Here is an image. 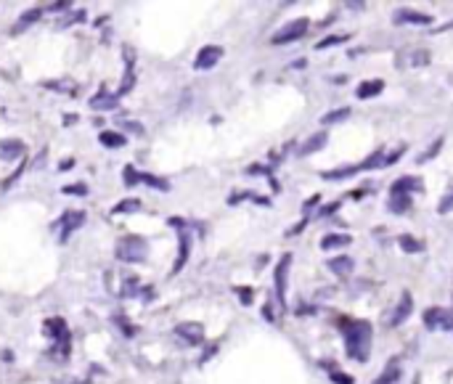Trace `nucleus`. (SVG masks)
I'll list each match as a JSON object with an SVG mask.
<instances>
[{"instance_id": "f257e3e1", "label": "nucleus", "mask_w": 453, "mask_h": 384, "mask_svg": "<svg viewBox=\"0 0 453 384\" xmlns=\"http://www.w3.org/2000/svg\"><path fill=\"white\" fill-rule=\"evenodd\" d=\"M339 332L345 337V350L350 355L352 361H366L369 358V350H371V323L369 321H358V318H345L339 321Z\"/></svg>"}, {"instance_id": "f03ea898", "label": "nucleus", "mask_w": 453, "mask_h": 384, "mask_svg": "<svg viewBox=\"0 0 453 384\" xmlns=\"http://www.w3.org/2000/svg\"><path fill=\"white\" fill-rule=\"evenodd\" d=\"M43 332L53 339V355L56 358H69V348H72V337H69L67 321L64 318H48Z\"/></svg>"}, {"instance_id": "7ed1b4c3", "label": "nucleus", "mask_w": 453, "mask_h": 384, "mask_svg": "<svg viewBox=\"0 0 453 384\" xmlns=\"http://www.w3.org/2000/svg\"><path fill=\"white\" fill-rule=\"evenodd\" d=\"M149 255V244L141 236H122L117 242V260L122 262H143Z\"/></svg>"}, {"instance_id": "20e7f679", "label": "nucleus", "mask_w": 453, "mask_h": 384, "mask_svg": "<svg viewBox=\"0 0 453 384\" xmlns=\"http://www.w3.org/2000/svg\"><path fill=\"white\" fill-rule=\"evenodd\" d=\"M308 27H310V21L302 17V19H294V21H289V24H284L276 35L270 37V43L273 45H286V43H294V40H300V37H305V32H308Z\"/></svg>"}, {"instance_id": "39448f33", "label": "nucleus", "mask_w": 453, "mask_h": 384, "mask_svg": "<svg viewBox=\"0 0 453 384\" xmlns=\"http://www.w3.org/2000/svg\"><path fill=\"white\" fill-rule=\"evenodd\" d=\"M424 326L427 329H440V332H453V313L443 310V308H430L424 313Z\"/></svg>"}, {"instance_id": "423d86ee", "label": "nucleus", "mask_w": 453, "mask_h": 384, "mask_svg": "<svg viewBox=\"0 0 453 384\" xmlns=\"http://www.w3.org/2000/svg\"><path fill=\"white\" fill-rule=\"evenodd\" d=\"M85 220H88V215L83 210H67L61 215V220H59L61 223V244H67L69 236L85 226Z\"/></svg>"}, {"instance_id": "0eeeda50", "label": "nucleus", "mask_w": 453, "mask_h": 384, "mask_svg": "<svg viewBox=\"0 0 453 384\" xmlns=\"http://www.w3.org/2000/svg\"><path fill=\"white\" fill-rule=\"evenodd\" d=\"M398 70H419V67H427L430 64V51H424V48H419V51H403L398 53Z\"/></svg>"}, {"instance_id": "6e6552de", "label": "nucleus", "mask_w": 453, "mask_h": 384, "mask_svg": "<svg viewBox=\"0 0 453 384\" xmlns=\"http://www.w3.org/2000/svg\"><path fill=\"white\" fill-rule=\"evenodd\" d=\"M220 58H223V48H220V45H204V48L197 53V58H194V70H199V72L212 70Z\"/></svg>"}, {"instance_id": "1a4fd4ad", "label": "nucleus", "mask_w": 453, "mask_h": 384, "mask_svg": "<svg viewBox=\"0 0 453 384\" xmlns=\"http://www.w3.org/2000/svg\"><path fill=\"white\" fill-rule=\"evenodd\" d=\"M289 262H292V255H284L279 265H276V273H273V281H276V297L281 305H286V276H289Z\"/></svg>"}, {"instance_id": "9d476101", "label": "nucleus", "mask_w": 453, "mask_h": 384, "mask_svg": "<svg viewBox=\"0 0 453 384\" xmlns=\"http://www.w3.org/2000/svg\"><path fill=\"white\" fill-rule=\"evenodd\" d=\"M175 337L185 342V345H201V339H204V329H201V323H178L175 326Z\"/></svg>"}, {"instance_id": "9b49d317", "label": "nucleus", "mask_w": 453, "mask_h": 384, "mask_svg": "<svg viewBox=\"0 0 453 384\" xmlns=\"http://www.w3.org/2000/svg\"><path fill=\"white\" fill-rule=\"evenodd\" d=\"M411 310H414V297H411L408 292H403L401 302L395 305V310L390 315V326H401V323H405V318L411 315Z\"/></svg>"}, {"instance_id": "f8f14e48", "label": "nucleus", "mask_w": 453, "mask_h": 384, "mask_svg": "<svg viewBox=\"0 0 453 384\" xmlns=\"http://www.w3.org/2000/svg\"><path fill=\"white\" fill-rule=\"evenodd\" d=\"M178 244H181V249H178V257H175V265H172V276L175 273H181L185 268V262H188V252H191V236L185 233V228H178Z\"/></svg>"}, {"instance_id": "ddd939ff", "label": "nucleus", "mask_w": 453, "mask_h": 384, "mask_svg": "<svg viewBox=\"0 0 453 384\" xmlns=\"http://www.w3.org/2000/svg\"><path fill=\"white\" fill-rule=\"evenodd\" d=\"M421 189H424V186H421V180L416 175H403V178H398V180L392 183L390 193H405V196H411L414 191H421Z\"/></svg>"}, {"instance_id": "4468645a", "label": "nucleus", "mask_w": 453, "mask_h": 384, "mask_svg": "<svg viewBox=\"0 0 453 384\" xmlns=\"http://www.w3.org/2000/svg\"><path fill=\"white\" fill-rule=\"evenodd\" d=\"M392 21H395V24H419V27H427V24H432V17H430V14H419V11L401 8Z\"/></svg>"}, {"instance_id": "2eb2a0df", "label": "nucleus", "mask_w": 453, "mask_h": 384, "mask_svg": "<svg viewBox=\"0 0 453 384\" xmlns=\"http://www.w3.org/2000/svg\"><path fill=\"white\" fill-rule=\"evenodd\" d=\"M24 157V143L17 138H8V140H0V159H8V162H14V159H21Z\"/></svg>"}, {"instance_id": "dca6fc26", "label": "nucleus", "mask_w": 453, "mask_h": 384, "mask_svg": "<svg viewBox=\"0 0 453 384\" xmlns=\"http://www.w3.org/2000/svg\"><path fill=\"white\" fill-rule=\"evenodd\" d=\"M88 104H90V109H96V111H112V109H117L119 106V98H117V93H99V96H93Z\"/></svg>"}, {"instance_id": "f3484780", "label": "nucleus", "mask_w": 453, "mask_h": 384, "mask_svg": "<svg viewBox=\"0 0 453 384\" xmlns=\"http://www.w3.org/2000/svg\"><path fill=\"white\" fill-rule=\"evenodd\" d=\"M385 90V83L382 80H363L361 85L355 87V96L361 98V101H366V98H374V96H379Z\"/></svg>"}, {"instance_id": "a211bd4d", "label": "nucleus", "mask_w": 453, "mask_h": 384, "mask_svg": "<svg viewBox=\"0 0 453 384\" xmlns=\"http://www.w3.org/2000/svg\"><path fill=\"white\" fill-rule=\"evenodd\" d=\"M352 244V239L348 236V233H326L323 239H321V249H342V246Z\"/></svg>"}, {"instance_id": "6ab92c4d", "label": "nucleus", "mask_w": 453, "mask_h": 384, "mask_svg": "<svg viewBox=\"0 0 453 384\" xmlns=\"http://www.w3.org/2000/svg\"><path fill=\"white\" fill-rule=\"evenodd\" d=\"M40 17H43V8H30L27 14H21V17L17 19V24H14V35L24 32V30H30Z\"/></svg>"}, {"instance_id": "aec40b11", "label": "nucleus", "mask_w": 453, "mask_h": 384, "mask_svg": "<svg viewBox=\"0 0 453 384\" xmlns=\"http://www.w3.org/2000/svg\"><path fill=\"white\" fill-rule=\"evenodd\" d=\"M326 265H329V270H332L334 276H339V279H345V276H350L352 273V260L350 257H332Z\"/></svg>"}, {"instance_id": "412c9836", "label": "nucleus", "mask_w": 453, "mask_h": 384, "mask_svg": "<svg viewBox=\"0 0 453 384\" xmlns=\"http://www.w3.org/2000/svg\"><path fill=\"white\" fill-rule=\"evenodd\" d=\"M408 207H411V196H405V193H390L387 210L392 212V215H403V212H408Z\"/></svg>"}, {"instance_id": "4be33fe9", "label": "nucleus", "mask_w": 453, "mask_h": 384, "mask_svg": "<svg viewBox=\"0 0 453 384\" xmlns=\"http://www.w3.org/2000/svg\"><path fill=\"white\" fill-rule=\"evenodd\" d=\"M326 138H329L326 133H316V136H310V138H308L300 146V154H302V157H308V154H313V151L323 149V146H326Z\"/></svg>"}, {"instance_id": "5701e85b", "label": "nucleus", "mask_w": 453, "mask_h": 384, "mask_svg": "<svg viewBox=\"0 0 453 384\" xmlns=\"http://www.w3.org/2000/svg\"><path fill=\"white\" fill-rule=\"evenodd\" d=\"M101 146H106V149H122L125 143H128V138L122 136V133H114V130H103L99 136Z\"/></svg>"}, {"instance_id": "b1692460", "label": "nucleus", "mask_w": 453, "mask_h": 384, "mask_svg": "<svg viewBox=\"0 0 453 384\" xmlns=\"http://www.w3.org/2000/svg\"><path fill=\"white\" fill-rule=\"evenodd\" d=\"M355 173H361L358 164H352V167L348 164V167H339V170H326V173H321V178L323 180H342V178H350Z\"/></svg>"}, {"instance_id": "393cba45", "label": "nucleus", "mask_w": 453, "mask_h": 384, "mask_svg": "<svg viewBox=\"0 0 453 384\" xmlns=\"http://www.w3.org/2000/svg\"><path fill=\"white\" fill-rule=\"evenodd\" d=\"M348 40H350V35H326L316 43V48H319V51H323V48H334V45H342V43H348Z\"/></svg>"}, {"instance_id": "a878e982", "label": "nucleus", "mask_w": 453, "mask_h": 384, "mask_svg": "<svg viewBox=\"0 0 453 384\" xmlns=\"http://www.w3.org/2000/svg\"><path fill=\"white\" fill-rule=\"evenodd\" d=\"M345 117H350V109H348V106H342V109H334V111H326V114L321 117V122H323V125H334V122H342Z\"/></svg>"}, {"instance_id": "bb28decb", "label": "nucleus", "mask_w": 453, "mask_h": 384, "mask_svg": "<svg viewBox=\"0 0 453 384\" xmlns=\"http://www.w3.org/2000/svg\"><path fill=\"white\" fill-rule=\"evenodd\" d=\"M398 244H401L403 252H424V244H421L419 239L408 236V233H403L401 239H398Z\"/></svg>"}, {"instance_id": "cd10ccee", "label": "nucleus", "mask_w": 453, "mask_h": 384, "mask_svg": "<svg viewBox=\"0 0 453 384\" xmlns=\"http://www.w3.org/2000/svg\"><path fill=\"white\" fill-rule=\"evenodd\" d=\"M138 210H141V202L138 199H122L112 212L114 215H130V212H138Z\"/></svg>"}, {"instance_id": "c85d7f7f", "label": "nucleus", "mask_w": 453, "mask_h": 384, "mask_svg": "<svg viewBox=\"0 0 453 384\" xmlns=\"http://www.w3.org/2000/svg\"><path fill=\"white\" fill-rule=\"evenodd\" d=\"M141 180L146 183V186H151V189H157V191H168L170 186L162 180V178H157V175H149V173H141Z\"/></svg>"}, {"instance_id": "c756f323", "label": "nucleus", "mask_w": 453, "mask_h": 384, "mask_svg": "<svg viewBox=\"0 0 453 384\" xmlns=\"http://www.w3.org/2000/svg\"><path fill=\"white\" fill-rule=\"evenodd\" d=\"M398 379H401L398 366H390V368H385V374H382L374 384H398Z\"/></svg>"}, {"instance_id": "7c9ffc66", "label": "nucleus", "mask_w": 453, "mask_h": 384, "mask_svg": "<svg viewBox=\"0 0 453 384\" xmlns=\"http://www.w3.org/2000/svg\"><path fill=\"white\" fill-rule=\"evenodd\" d=\"M440 149H443V138H435V143H432V146H430V149H427V151H424L416 162H419V164H427L430 159H435L437 154H440Z\"/></svg>"}, {"instance_id": "2f4dec72", "label": "nucleus", "mask_w": 453, "mask_h": 384, "mask_svg": "<svg viewBox=\"0 0 453 384\" xmlns=\"http://www.w3.org/2000/svg\"><path fill=\"white\" fill-rule=\"evenodd\" d=\"M437 212H440V215H448V212H453V186L443 193V199H440V204H437Z\"/></svg>"}, {"instance_id": "473e14b6", "label": "nucleus", "mask_w": 453, "mask_h": 384, "mask_svg": "<svg viewBox=\"0 0 453 384\" xmlns=\"http://www.w3.org/2000/svg\"><path fill=\"white\" fill-rule=\"evenodd\" d=\"M329 379L334 384H355V379H352L350 374H345V371H339V368H332V371H329Z\"/></svg>"}, {"instance_id": "72a5a7b5", "label": "nucleus", "mask_w": 453, "mask_h": 384, "mask_svg": "<svg viewBox=\"0 0 453 384\" xmlns=\"http://www.w3.org/2000/svg\"><path fill=\"white\" fill-rule=\"evenodd\" d=\"M122 178H125V186H135V183H141V173L135 170L133 164H128V167L122 170Z\"/></svg>"}, {"instance_id": "f704fd0d", "label": "nucleus", "mask_w": 453, "mask_h": 384, "mask_svg": "<svg viewBox=\"0 0 453 384\" xmlns=\"http://www.w3.org/2000/svg\"><path fill=\"white\" fill-rule=\"evenodd\" d=\"M61 191L69 193V196H85V193H88V186H85V183H77V186H64Z\"/></svg>"}, {"instance_id": "c9c22d12", "label": "nucleus", "mask_w": 453, "mask_h": 384, "mask_svg": "<svg viewBox=\"0 0 453 384\" xmlns=\"http://www.w3.org/2000/svg\"><path fill=\"white\" fill-rule=\"evenodd\" d=\"M403 151H405V149H395V151H392V154H387L385 159H382V167H387V164H395V162H398V159L403 157Z\"/></svg>"}, {"instance_id": "e433bc0d", "label": "nucleus", "mask_w": 453, "mask_h": 384, "mask_svg": "<svg viewBox=\"0 0 453 384\" xmlns=\"http://www.w3.org/2000/svg\"><path fill=\"white\" fill-rule=\"evenodd\" d=\"M21 170H24V162H21V167H19V170H14V173L8 175V180H6V183H3V189H11V186H14V183H17L19 178H21Z\"/></svg>"}, {"instance_id": "4c0bfd02", "label": "nucleus", "mask_w": 453, "mask_h": 384, "mask_svg": "<svg viewBox=\"0 0 453 384\" xmlns=\"http://www.w3.org/2000/svg\"><path fill=\"white\" fill-rule=\"evenodd\" d=\"M114 321H117L119 326H122V334H125V337H133V334H135V326L130 323V321H122V318H114Z\"/></svg>"}, {"instance_id": "58836bf2", "label": "nucleus", "mask_w": 453, "mask_h": 384, "mask_svg": "<svg viewBox=\"0 0 453 384\" xmlns=\"http://www.w3.org/2000/svg\"><path fill=\"white\" fill-rule=\"evenodd\" d=\"M319 202H321V196H319V193H316V196H310V199H308V202L302 204V210H305V212L316 210V207H319Z\"/></svg>"}, {"instance_id": "ea45409f", "label": "nucleus", "mask_w": 453, "mask_h": 384, "mask_svg": "<svg viewBox=\"0 0 453 384\" xmlns=\"http://www.w3.org/2000/svg\"><path fill=\"white\" fill-rule=\"evenodd\" d=\"M69 6H72V3H69V0H64V3H53V6L43 8V11H53V14H59V11H67Z\"/></svg>"}, {"instance_id": "a19ab883", "label": "nucleus", "mask_w": 453, "mask_h": 384, "mask_svg": "<svg viewBox=\"0 0 453 384\" xmlns=\"http://www.w3.org/2000/svg\"><path fill=\"white\" fill-rule=\"evenodd\" d=\"M236 292H239V297H241V302H244V305H250V302H252V292H250V289H241V286H236Z\"/></svg>"}, {"instance_id": "79ce46f5", "label": "nucleus", "mask_w": 453, "mask_h": 384, "mask_svg": "<svg viewBox=\"0 0 453 384\" xmlns=\"http://www.w3.org/2000/svg\"><path fill=\"white\" fill-rule=\"evenodd\" d=\"M83 19H85V14H83V11H80V14H74V17H69L67 21H61L59 27H69V24H74V21H83Z\"/></svg>"}, {"instance_id": "37998d69", "label": "nucleus", "mask_w": 453, "mask_h": 384, "mask_svg": "<svg viewBox=\"0 0 453 384\" xmlns=\"http://www.w3.org/2000/svg\"><path fill=\"white\" fill-rule=\"evenodd\" d=\"M122 127H125V130H133V133H141V130H143V127H141V125H135V122H128V120H122Z\"/></svg>"}, {"instance_id": "c03bdc74", "label": "nucleus", "mask_w": 453, "mask_h": 384, "mask_svg": "<svg viewBox=\"0 0 453 384\" xmlns=\"http://www.w3.org/2000/svg\"><path fill=\"white\" fill-rule=\"evenodd\" d=\"M336 210H339V202H334L332 207H323V210H321V215H334Z\"/></svg>"}, {"instance_id": "a18cd8bd", "label": "nucleus", "mask_w": 453, "mask_h": 384, "mask_svg": "<svg viewBox=\"0 0 453 384\" xmlns=\"http://www.w3.org/2000/svg\"><path fill=\"white\" fill-rule=\"evenodd\" d=\"M448 30H453V19L448 21V24H443V27H437L435 32H448Z\"/></svg>"}]
</instances>
